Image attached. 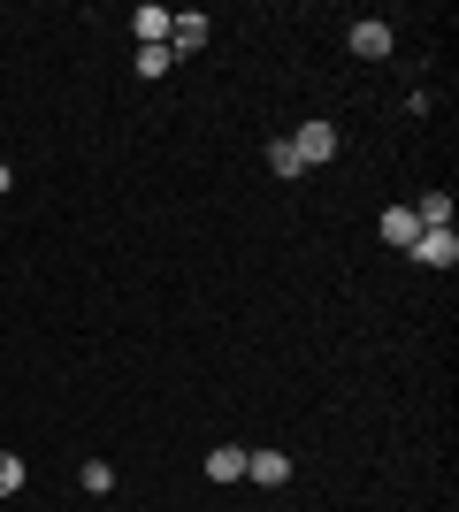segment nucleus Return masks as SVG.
Masks as SVG:
<instances>
[{
	"label": "nucleus",
	"instance_id": "1",
	"mask_svg": "<svg viewBox=\"0 0 459 512\" xmlns=\"http://www.w3.org/2000/svg\"><path fill=\"white\" fill-rule=\"evenodd\" d=\"M291 153H299V169H329V161H337V123H322V115L299 123L291 130Z\"/></svg>",
	"mask_w": 459,
	"mask_h": 512
},
{
	"label": "nucleus",
	"instance_id": "2",
	"mask_svg": "<svg viewBox=\"0 0 459 512\" xmlns=\"http://www.w3.org/2000/svg\"><path fill=\"white\" fill-rule=\"evenodd\" d=\"M406 253H414L421 268H452V260H459V237H452V230H421Z\"/></svg>",
	"mask_w": 459,
	"mask_h": 512
},
{
	"label": "nucleus",
	"instance_id": "3",
	"mask_svg": "<svg viewBox=\"0 0 459 512\" xmlns=\"http://www.w3.org/2000/svg\"><path fill=\"white\" fill-rule=\"evenodd\" d=\"M245 474H253L261 490H284L291 482V451H245Z\"/></svg>",
	"mask_w": 459,
	"mask_h": 512
},
{
	"label": "nucleus",
	"instance_id": "4",
	"mask_svg": "<svg viewBox=\"0 0 459 512\" xmlns=\"http://www.w3.org/2000/svg\"><path fill=\"white\" fill-rule=\"evenodd\" d=\"M207 31H215V23L199 16V8H192V16H169V54H199V46H207Z\"/></svg>",
	"mask_w": 459,
	"mask_h": 512
},
{
	"label": "nucleus",
	"instance_id": "5",
	"mask_svg": "<svg viewBox=\"0 0 459 512\" xmlns=\"http://www.w3.org/2000/svg\"><path fill=\"white\" fill-rule=\"evenodd\" d=\"M345 39H352V54H360V62H383V54H391V23H352V31H345Z\"/></svg>",
	"mask_w": 459,
	"mask_h": 512
},
{
	"label": "nucleus",
	"instance_id": "6",
	"mask_svg": "<svg viewBox=\"0 0 459 512\" xmlns=\"http://www.w3.org/2000/svg\"><path fill=\"white\" fill-rule=\"evenodd\" d=\"M131 31H138V46H169V8H153V0H138Z\"/></svg>",
	"mask_w": 459,
	"mask_h": 512
},
{
	"label": "nucleus",
	"instance_id": "7",
	"mask_svg": "<svg viewBox=\"0 0 459 512\" xmlns=\"http://www.w3.org/2000/svg\"><path fill=\"white\" fill-rule=\"evenodd\" d=\"M414 237H421L414 207H383V245H398V253H406V245H414Z\"/></svg>",
	"mask_w": 459,
	"mask_h": 512
},
{
	"label": "nucleus",
	"instance_id": "8",
	"mask_svg": "<svg viewBox=\"0 0 459 512\" xmlns=\"http://www.w3.org/2000/svg\"><path fill=\"white\" fill-rule=\"evenodd\" d=\"M414 222H421V230H452V192H421L414 199Z\"/></svg>",
	"mask_w": 459,
	"mask_h": 512
},
{
	"label": "nucleus",
	"instance_id": "9",
	"mask_svg": "<svg viewBox=\"0 0 459 512\" xmlns=\"http://www.w3.org/2000/svg\"><path fill=\"white\" fill-rule=\"evenodd\" d=\"M207 482H245V444H222V451H207Z\"/></svg>",
	"mask_w": 459,
	"mask_h": 512
},
{
	"label": "nucleus",
	"instance_id": "10",
	"mask_svg": "<svg viewBox=\"0 0 459 512\" xmlns=\"http://www.w3.org/2000/svg\"><path fill=\"white\" fill-rule=\"evenodd\" d=\"M23 482H31V467H23L16 451H0V497H16V490H23Z\"/></svg>",
	"mask_w": 459,
	"mask_h": 512
},
{
	"label": "nucleus",
	"instance_id": "11",
	"mask_svg": "<svg viewBox=\"0 0 459 512\" xmlns=\"http://www.w3.org/2000/svg\"><path fill=\"white\" fill-rule=\"evenodd\" d=\"M169 69H176L169 46H138V77H169Z\"/></svg>",
	"mask_w": 459,
	"mask_h": 512
},
{
	"label": "nucleus",
	"instance_id": "12",
	"mask_svg": "<svg viewBox=\"0 0 459 512\" xmlns=\"http://www.w3.org/2000/svg\"><path fill=\"white\" fill-rule=\"evenodd\" d=\"M268 169L284 176V184H291V176H299V153H291V138H268Z\"/></svg>",
	"mask_w": 459,
	"mask_h": 512
},
{
	"label": "nucleus",
	"instance_id": "13",
	"mask_svg": "<svg viewBox=\"0 0 459 512\" xmlns=\"http://www.w3.org/2000/svg\"><path fill=\"white\" fill-rule=\"evenodd\" d=\"M85 490H92V497L115 490V467H108V459H85Z\"/></svg>",
	"mask_w": 459,
	"mask_h": 512
},
{
	"label": "nucleus",
	"instance_id": "14",
	"mask_svg": "<svg viewBox=\"0 0 459 512\" xmlns=\"http://www.w3.org/2000/svg\"><path fill=\"white\" fill-rule=\"evenodd\" d=\"M8 184H16V176H8V161H0V192H8Z\"/></svg>",
	"mask_w": 459,
	"mask_h": 512
}]
</instances>
